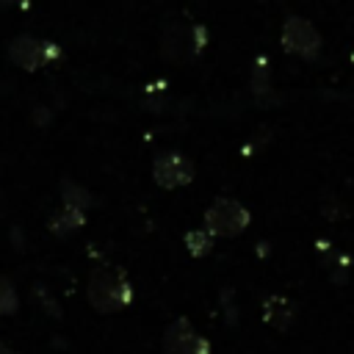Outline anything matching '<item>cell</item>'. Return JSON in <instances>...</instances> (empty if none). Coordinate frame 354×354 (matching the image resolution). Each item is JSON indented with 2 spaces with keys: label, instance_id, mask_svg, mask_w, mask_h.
<instances>
[{
  "label": "cell",
  "instance_id": "cell-12",
  "mask_svg": "<svg viewBox=\"0 0 354 354\" xmlns=\"http://www.w3.org/2000/svg\"><path fill=\"white\" fill-rule=\"evenodd\" d=\"M17 307H19L17 288L0 274V315H11V313H17Z\"/></svg>",
  "mask_w": 354,
  "mask_h": 354
},
{
  "label": "cell",
  "instance_id": "cell-1",
  "mask_svg": "<svg viewBox=\"0 0 354 354\" xmlns=\"http://www.w3.org/2000/svg\"><path fill=\"white\" fill-rule=\"evenodd\" d=\"M86 296L97 313H119L133 301V285L122 268L100 266L88 277Z\"/></svg>",
  "mask_w": 354,
  "mask_h": 354
},
{
  "label": "cell",
  "instance_id": "cell-4",
  "mask_svg": "<svg viewBox=\"0 0 354 354\" xmlns=\"http://www.w3.org/2000/svg\"><path fill=\"white\" fill-rule=\"evenodd\" d=\"M282 47L288 53L301 55V58H313L318 53V47H321V36H318V30L307 19L288 17V22L282 28Z\"/></svg>",
  "mask_w": 354,
  "mask_h": 354
},
{
  "label": "cell",
  "instance_id": "cell-3",
  "mask_svg": "<svg viewBox=\"0 0 354 354\" xmlns=\"http://www.w3.org/2000/svg\"><path fill=\"white\" fill-rule=\"evenodd\" d=\"M163 354H210V340L188 318H174L163 332Z\"/></svg>",
  "mask_w": 354,
  "mask_h": 354
},
{
  "label": "cell",
  "instance_id": "cell-8",
  "mask_svg": "<svg viewBox=\"0 0 354 354\" xmlns=\"http://www.w3.org/2000/svg\"><path fill=\"white\" fill-rule=\"evenodd\" d=\"M263 321L271 326V329H290L293 321H296V307L288 296H268L263 301Z\"/></svg>",
  "mask_w": 354,
  "mask_h": 354
},
{
  "label": "cell",
  "instance_id": "cell-2",
  "mask_svg": "<svg viewBox=\"0 0 354 354\" xmlns=\"http://www.w3.org/2000/svg\"><path fill=\"white\" fill-rule=\"evenodd\" d=\"M249 210L230 196H218L207 210H205V230L210 235H241L249 227Z\"/></svg>",
  "mask_w": 354,
  "mask_h": 354
},
{
  "label": "cell",
  "instance_id": "cell-9",
  "mask_svg": "<svg viewBox=\"0 0 354 354\" xmlns=\"http://www.w3.org/2000/svg\"><path fill=\"white\" fill-rule=\"evenodd\" d=\"M83 224V210H75V207H64L58 216H53L50 221V230L58 232V235H66L72 230H77Z\"/></svg>",
  "mask_w": 354,
  "mask_h": 354
},
{
  "label": "cell",
  "instance_id": "cell-5",
  "mask_svg": "<svg viewBox=\"0 0 354 354\" xmlns=\"http://www.w3.org/2000/svg\"><path fill=\"white\" fill-rule=\"evenodd\" d=\"M152 177L163 188H180V185H188L194 180V166L180 152H166V155L155 158Z\"/></svg>",
  "mask_w": 354,
  "mask_h": 354
},
{
  "label": "cell",
  "instance_id": "cell-10",
  "mask_svg": "<svg viewBox=\"0 0 354 354\" xmlns=\"http://www.w3.org/2000/svg\"><path fill=\"white\" fill-rule=\"evenodd\" d=\"M185 246L194 257H205L213 249V235L207 230H191V232H185Z\"/></svg>",
  "mask_w": 354,
  "mask_h": 354
},
{
  "label": "cell",
  "instance_id": "cell-7",
  "mask_svg": "<svg viewBox=\"0 0 354 354\" xmlns=\"http://www.w3.org/2000/svg\"><path fill=\"white\" fill-rule=\"evenodd\" d=\"M50 41H39V39H33V36H17L14 41H11V47H8V53H11V58L22 66V69H36V66H41L47 58H53L58 50H53V47H47Z\"/></svg>",
  "mask_w": 354,
  "mask_h": 354
},
{
  "label": "cell",
  "instance_id": "cell-13",
  "mask_svg": "<svg viewBox=\"0 0 354 354\" xmlns=\"http://www.w3.org/2000/svg\"><path fill=\"white\" fill-rule=\"evenodd\" d=\"M0 354H17V351H11L8 346H3V343H0Z\"/></svg>",
  "mask_w": 354,
  "mask_h": 354
},
{
  "label": "cell",
  "instance_id": "cell-11",
  "mask_svg": "<svg viewBox=\"0 0 354 354\" xmlns=\"http://www.w3.org/2000/svg\"><path fill=\"white\" fill-rule=\"evenodd\" d=\"M61 194H64L66 207L83 210V207H88V205H91V196H88L80 185H75V183H69V180H64V183H61Z\"/></svg>",
  "mask_w": 354,
  "mask_h": 354
},
{
  "label": "cell",
  "instance_id": "cell-6",
  "mask_svg": "<svg viewBox=\"0 0 354 354\" xmlns=\"http://www.w3.org/2000/svg\"><path fill=\"white\" fill-rule=\"evenodd\" d=\"M205 44V30L202 28H185V25H171L166 39H163V55L171 61H183L191 53L202 50Z\"/></svg>",
  "mask_w": 354,
  "mask_h": 354
}]
</instances>
